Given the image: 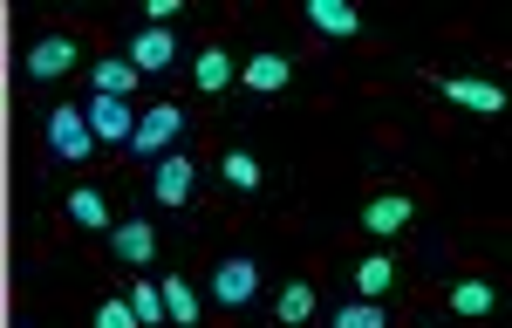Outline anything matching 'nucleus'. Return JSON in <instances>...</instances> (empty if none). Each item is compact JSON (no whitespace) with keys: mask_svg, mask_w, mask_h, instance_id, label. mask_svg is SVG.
I'll return each mask as SVG.
<instances>
[{"mask_svg":"<svg viewBox=\"0 0 512 328\" xmlns=\"http://www.w3.org/2000/svg\"><path fill=\"white\" fill-rule=\"evenodd\" d=\"M178 130H185V110H178V103H151V110H137V130H130V151L158 164L164 151L178 144Z\"/></svg>","mask_w":512,"mask_h":328,"instance_id":"1","label":"nucleus"},{"mask_svg":"<svg viewBox=\"0 0 512 328\" xmlns=\"http://www.w3.org/2000/svg\"><path fill=\"white\" fill-rule=\"evenodd\" d=\"M410 219H417V192H403V185H396V192H369L355 226H362V233H376V240H396Z\"/></svg>","mask_w":512,"mask_h":328,"instance_id":"2","label":"nucleus"},{"mask_svg":"<svg viewBox=\"0 0 512 328\" xmlns=\"http://www.w3.org/2000/svg\"><path fill=\"white\" fill-rule=\"evenodd\" d=\"M48 151H55L62 164H89L96 137H89V123H82L76 103H55V110H48Z\"/></svg>","mask_w":512,"mask_h":328,"instance_id":"3","label":"nucleus"},{"mask_svg":"<svg viewBox=\"0 0 512 328\" xmlns=\"http://www.w3.org/2000/svg\"><path fill=\"white\" fill-rule=\"evenodd\" d=\"M76 62H82V41H76V35H62V28H55V35H35V41H28V76H35V82H62L69 69H76Z\"/></svg>","mask_w":512,"mask_h":328,"instance_id":"4","label":"nucleus"},{"mask_svg":"<svg viewBox=\"0 0 512 328\" xmlns=\"http://www.w3.org/2000/svg\"><path fill=\"white\" fill-rule=\"evenodd\" d=\"M253 294H260V260L253 253H226L219 274H212V301L219 308H246Z\"/></svg>","mask_w":512,"mask_h":328,"instance_id":"5","label":"nucleus"},{"mask_svg":"<svg viewBox=\"0 0 512 328\" xmlns=\"http://www.w3.org/2000/svg\"><path fill=\"white\" fill-rule=\"evenodd\" d=\"M110 253H117L123 267H151V260H158V226H151L144 212L117 219V226H110Z\"/></svg>","mask_w":512,"mask_h":328,"instance_id":"6","label":"nucleus"},{"mask_svg":"<svg viewBox=\"0 0 512 328\" xmlns=\"http://www.w3.org/2000/svg\"><path fill=\"white\" fill-rule=\"evenodd\" d=\"M239 82H246L253 96H280V89L294 82V55H287V48H260V55L239 62Z\"/></svg>","mask_w":512,"mask_h":328,"instance_id":"7","label":"nucleus"},{"mask_svg":"<svg viewBox=\"0 0 512 328\" xmlns=\"http://www.w3.org/2000/svg\"><path fill=\"white\" fill-rule=\"evenodd\" d=\"M82 123H89V137H96V144H130V130H137V110H130L123 96H89Z\"/></svg>","mask_w":512,"mask_h":328,"instance_id":"8","label":"nucleus"},{"mask_svg":"<svg viewBox=\"0 0 512 328\" xmlns=\"http://www.w3.org/2000/svg\"><path fill=\"white\" fill-rule=\"evenodd\" d=\"M437 96H451V103L472 110V117H499V110H506V89H499V82H478V76H437Z\"/></svg>","mask_w":512,"mask_h":328,"instance_id":"9","label":"nucleus"},{"mask_svg":"<svg viewBox=\"0 0 512 328\" xmlns=\"http://www.w3.org/2000/svg\"><path fill=\"white\" fill-rule=\"evenodd\" d=\"M198 185V164L185 158V151H164L158 164H151V192H158V205H185Z\"/></svg>","mask_w":512,"mask_h":328,"instance_id":"10","label":"nucleus"},{"mask_svg":"<svg viewBox=\"0 0 512 328\" xmlns=\"http://www.w3.org/2000/svg\"><path fill=\"white\" fill-rule=\"evenodd\" d=\"M171 62H178V35L171 28H137L130 35V69L137 76H164Z\"/></svg>","mask_w":512,"mask_h":328,"instance_id":"11","label":"nucleus"},{"mask_svg":"<svg viewBox=\"0 0 512 328\" xmlns=\"http://www.w3.org/2000/svg\"><path fill=\"white\" fill-rule=\"evenodd\" d=\"M301 14H308V28H315L321 41H355L362 35V14H355L349 0H308Z\"/></svg>","mask_w":512,"mask_h":328,"instance_id":"12","label":"nucleus"},{"mask_svg":"<svg viewBox=\"0 0 512 328\" xmlns=\"http://www.w3.org/2000/svg\"><path fill=\"white\" fill-rule=\"evenodd\" d=\"M192 82L205 89V96H226L239 82V62L226 55V41H212V48H198V62H192Z\"/></svg>","mask_w":512,"mask_h":328,"instance_id":"13","label":"nucleus"},{"mask_svg":"<svg viewBox=\"0 0 512 328\" xmlns=\"http://www.w3.org/2000/svg\"><path fill=\"white\" fill-rule=\"evenodd\" d=\"M62 212H69V219H76L82 233H103V240H110V226H117V219H110V199H103V192H96V185H76V192H69V205H62Z\"/></svg>","mask_w":512,"mask_h":328,"instance_id":"14","label":"nucleus"},{"mask_svg":"<svg viewBox=\"0 0 512 328\" xmlns=\"http://www.w3.org/2000/svg\"><path fill=\"white\" fill-rule=\"evenodd\" d=\"M492 308H499V287L492 281H458L451 287V315H458V322H485Z\"/></svg>","mask_w":512,"mask_h":328,"instance_id":"15","label":"nucleus"},{"mask_svg":"<svg viewBox=\"0 0 512 328\" xmlns=\"http://www.w3.org/2000/svg\"><path fill=\"white\" fill-rule=\"evenodd\" d=\"M274 322L280 328H301V322H315V281H287L274 294Z\"/></svg>","mask_w":512,"mask_h":328,"instance_id":"16","label":"nucleus"},{"mask_svg":"<svg viewBox=\"0 0 512 328\" xmlns=\"http://www.w3.org/2000/svg\"><path fill=\"white\" fill-rule=\"evenodd\" d=\"M390 287H396V260H390V253H369V260H355V294H362V301H383Z\"/></svg>","mask_w":512,"mask_h":328,"instance_id":"17","label":"nucleus"},{"mask_svg":"<svg viewBox=\"0 0 512 328\" xmlns=\"http://www.w3.org/2000/svg\"><path fill=\"white\" fill-rule=\"evenodd\" d=\"M219 171H226V185H233V192H260V178H267V171H260V158H253L246 144H233V151L219 158Z\"/></svg>","mask_w":512,"mask_h":328,"instance_id":"18","label":"nucleus"},{"mask_svg":"<svg viewBox=\"0 0 512 328\" xmlns=\"http://www.w3.org/2000/svg\"><path fill=\"white\" fill-rule=\"evenodd\" d=\"M123 301H130L137 328H158V322H164V294H158V281H130V287H123Z\"/></svg>","mask_w":512,"mask_h":328,"instance_id":"19","label":"nucleus"},{"mask_svg":"<svg viewBox=\"0 0 512 328\" xmlns=\"http://www.w3.org/2000/svg\"><path fill=\"white\" fill-rule=\"evenodd\" d=\"M158 294H164V315H171L178 328H198V294H192L185 281H178V274H164Z\"/></svg>","mask_w":512,"mask_h":328,"instance_id":"20","label":"nucleus"},{"mask_svg":"<svg viewBox=\"0 0 512 328\" xmlns=\"http://www.w3.org/2000/svg\"><path fill=\"white\" fill-rule=\"evenodd\" d=\"M89 82H96V96H130V89H137V69H130V62H96Z\"/></svg>","mask_w":512,"mask_h":328,"instance_id":"21","label":"nucleus"},{"mask_svg":"<svg viewBox=\"0 0 512 328\" xmlns=\"http://www.w3.org/2000/svg\"><path fill=\"white\" fill-rule=\"evenodd\" d=\"M328 328H390V315H383V301H349L328 315Z\"/></svg>","mask_w":512,"mask_h":328,"instance_id":"22","label":"nucleus"},{"mask_svg":"<svg viewBox=\"0 0 512 328\" xmlns=\"http://www.w3.org/2000/svg\"><path fill=\"white\" fill-rule=\"evenodd\" d=\"M89 328H137V315H130V301H123V294H103V301L89 308Z\"/></svg>","mask_w":512,"mask_h":328,"instance_id":"23","label":"nucleus"},{"mask_svg":"<svg viewBox=\"0 0 512 328\" xmlns=\"http://www.w3.org/2000/svg\"><path fill=\"white\" fill-rule=\"evenodd\" d=\"M144 14H151V28H171L185 14V0H144Z\"/></svg>","mask_w":512,"mask_h":328,"instance_id":"24","label":"nucleus"}]
</instances>
